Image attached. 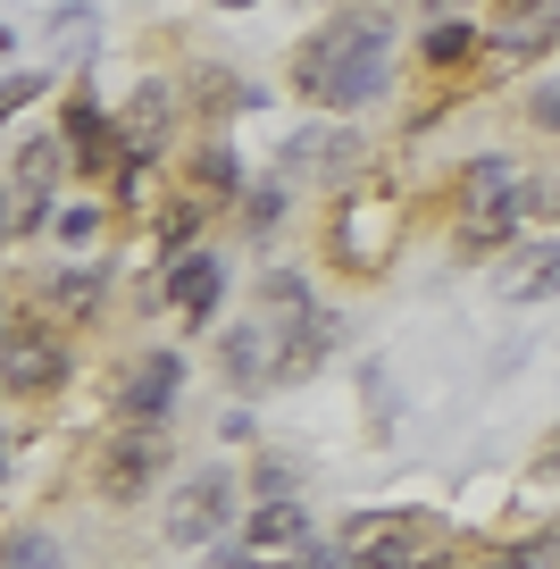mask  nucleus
<instances>
[{
	"mask_svg": "<svg viewBox=\"0 0 560 569\" xmlns=\"http://www.w3.org/2000/svg\"><path fill=\"white\" fill-rule=\"evenodd\" d=\"M351 561L360 569H443V552H452V528L443 519H419V511H377V519H351Z\"/></svg>",
	"mask_w": 560,
	"mask_h": 569,
	"instance_id": "7ed1b4c3",
	"label": "nucleus"
},
{
	"mask_svg": "<svg viewBox=\"0 0 560 569\" xmlns=\"http://www.w3.org/2000/svg\"><path fill=\"white\" fill-rule=\"evenodd\" d=\"M284 201H293V184H284V177H268V184H243V218H251L260 234L284 218Z\"/></svg>",
	"mask_w": 560,
	"mask_h": 569,
	"instance_id": "b1692460",
	"label": "nucleus"
},
{
	"mask_svg": "<svg viewBox=\"0 0 560 569\" xmlns=\"http://www.w3.org/2000/svg\"><path fill=\"white\" fill-rule=\"evenodd\" d=\"M159 469H168V445H159V427H134V419H126V436L101 452V486L109 495H142Z\"/></svg>",
	"mask_w": 560,
	"mask_h": 569,
	"instance_id": "f8f14e48",
	"label": "nucleus"
},
{
	"mask_svg": "<svg viewBox=\"0 0 560 569\" xmlns=\"http://www.w3.org/2000/svg\"><path fill=\"white\" fill-rule=\"evenodd\" d=\"M360 160H368L360 126L327 118V126H293V134H284V151H277V177L293 184V193H343V184L360 177Z\"/></svg>",
	"mask_w": 560,
	"mask_h": 569,
	"instance_id": "f03ea898",
	"label": "nucleus"
},
{
	"mask_svg": "<svg viewBox=\"0 0 560 569\" xmlns=\"http://www.w3.org/2000/svg\"><path fill=\"white\" fill-rule=\"evenodd\" d=\"M493 569H560V536H527V545H510Z\"/></svg>",
	"mask_w": 560,
	"mask_h": 569,
	"instance_id": "cd10ccee",
	"label": "nucleus"
},
{
	"mask_svg": "<svg viewBox=\"0 0 560 569\" xmlns=\"http://www.w3.org/2000/svg\"><path fill=\"white\" fill-rule=\"evenodd\" d=\"M234 502H243V486H234L227 461L193 469V478L168 495V511H159V536L184 545V552H201V545H218V536H234Z\"/></svg>",
	"mask_w": 560,
	"mask_h": 569,
	"instance_id": "20e7f679",
	"label": "nucleus"
},
{
	"mask_svg": "<svg viewBox=\"0 0 560 569\" xmlns=\"http://www.w3.org/2000/svg\"><path fill=\"white\" fill-rule=\"evenodd\" d=\"M293 486H301V461H284V452H268V461L251 469V495H260V502H284Z\"/></svg>",
	"mask_w": 560,
	"mask_h": 569,
	"instance_id": "393cba45",
	"label": "nucleus"
},
{
	"mask_svg": "<svg viewBox=\"0 0 560 569\" xmlns=\"http://www.w3.org/2000/svg\"><path fill=\"white\" fill-rule=\"evenodd\" d=\"M68 168H76L68 134H26L18 151H9V193H59Z\"/></svg>",
	"mask_w": 560,
	"mask_h": 569,
	"instance_id": "4468645a",
	"label": "nucleus"
},
{
	"mask_svg": "<svg viewBox=\"0 0 560 569\" xmlns=\"http://www.w3.org/2000/svg\"><path fill=\"white\" fill-rule=\"evenodd\" d=\"M126 142L134 151H159V142L176 134V84H134V101H126Z\"/></svg>",
	"mask_w": 560,
	"mask_h": 569,
	"instance_id": "dca6fc26",
	"label": "nucleus"
},
{
	"mask_svg": "<svg viewBox=\"0 0 560 569\" xmlns=\"http://www.w3.org/2000/svg\"><path fill=\"white\" fill-rule=\"evenodd\" d=\"M201 210H218V201H210V193H193V201H168V210H159V243H168V251H193L184 234L201 227Z\"/></svg>",
	"mask_w": 560,
	"mask_h": 569,
	"instance_id": "5701e85b",
	"label": "nucleus"
},
{
	"mask_svg": "<svg viewBox=\"0 0 560 569\" xmlns=\"http://www.w3.org/2000/svg\"><path fill=\"white\" fill-rule=\"evenodd\" d=\"M393 84V18L386 9H343L293 51V92L318 101L327 118H360Z\"/></svg>",
	"mask_w": 560,
	"mask_h": 569,
	"instance_id": "f257e3e1",
	"label": "nucleus"
},
{
	"mask_svg": "<svg viewBox=\"0 0 560 569\" xmlns=\"http://www.w3.org/2000/svg\"><path fill=\"white\" fill-rule=\"evenodd\" d=\"M218 9H260V0H218Z\"/></svg>",
	"mask_w": 560,
	"mask_h": 569,
	"instance_id": "473e14b6",
	"label": "nucleus"
},
{
	"mask_svg": "<svg viewBox=\"0 0 560 569\" xmlns=\"http://www.w3.org/2000/svg\"><path fill=\"white\" fill-rule=\"evenodd\" d=\"M59 243H68V251H92V243H101V210H92V201L59 210Z\"/></svg>",
	"mask_w": 560,
	"mask_h": 569,
	"instance_id": "a878e982",
	"label": "nucleus"
},
{
	"mask_svg": "<svg viewBox=\"0 0 560 569\" xmlns=\"http://www.w3.org/2000/svg\"><path fill=\"white\" fill-rule=\"evenodd\" d=\"M502 18H560V0H502Z\"/></svg>",
	"mask_w": 560,
	"mask_h": 569,
	"instance_id": "c756f323",
	"label": "nucleus"
},
{
	"mask_svg": "<svg viewBox=\"0 0 560 569\" xmlns=\"http://www.w3.org/2000/svg\"><path fill=\"white\" fill-rule=\"evenodd\" d=\"M68 377V343L51 336V319H9V393H51Z\"/></svg>",
	"mask_w": 560,
	"mask_h": 569,
	"instance_id": "1a4fd4ad",
	"label": "nucleus"
},
{
	"mask_svg": "<svg viewBox=\"0 0 560 569\" xmlns=\"http://www.w3.org/2000/svg\"><path fill=\"white\" fill-rule=\"evenodd\" d=\"M260 310H277V319H310L318 293H310L301 268H260Z\"/></svg>",
	"mask_w": 560,
	"mask_h": 569,
	"instance_id": "6ab92c4d",
	"label": "nucleus"
},
{
	"mask_svg": "<svg viewBox=\"0 0 560 569\" xmlns=\"http://www.w3.org/2000/svg\"><path fill=\"white\" fill-rule=\"evenodd\" d=\"M34 92H42V76H34V68H26V76H9V84H0V109H9V118H18V109L34 101Z\"/></svg>",
	"mask_w": 560,
	"mask_h": 569,
	"instance_id": "c85d7f7f",
	"label": "nucleus"
},
{
	"mask_svg": "<svg viewBox=\"0 0 560 569\" xmlns=\"http://www.w3.org/2000/svg\"><path fill=\"white\" fill-rule=\"evenodd\" d=\"M0 569H68V552H59V536H42V528H9Z\"/></svg>",
	"mask_w": 560,
	"mask_h": 569,
	"instance_id": "412c9836",
	"label": "nucleus"
},
{
	"mask_svg": "<svg viewBox=\"0 0 560 569\" xmlns=\"http://www.w3.org/2000/svg\"><path fill=\"white\" fill-rule=\"evenodd\" d=\"M527 184L536 177H527L519 160H502V151L460 177V227H469V243H502V234L519 227L527 218Z\"/></svg>",
	"mask_w": 560,
	"mask_h": 569,
	"instance_id": "39448f33",
	"label": "nucleus"
},
{
	"mask_svg": "<svg viewBox=\"0 0 560 569\" xmlns=\"http://www.w3.org/2000/svg\"><path fill=\"white\" fill-rule=\"evenodd\" d=\"M327 352H334V310H310V319H284V377H310Z\"/></svg>",
	"mask_w": 560,
	"mask_h": 569,
	"instance_id": "a211bd4d",
	"label": "nucleus"
},
{
	"mask_svg": "<svg viewBox=\"0 0 560 569\" xmlns=\"http://www.w3.org/2000/svg\"><path fill=\"white\" fill-rule=\"evenodd\" d=\"M59 134H68L76 168H92V177H101V168H126V160H134V142H126V126L109 118V109L92 101V92H68V109H59Z\"/></svg>",
	"mask_w": 560,
	"mask_h": 569,
	"instance_id": "6e6552de",
	"label": "nucleus"
},
{
	"mask_svg": "<svg viewBox=\"0 0 560 569\" xmlns=\"http://www.w3.org/2000/svg\"><path fill=\"white\" fill-rule=\"evenodd\" d=\"M543 469H560V427H552V436H543Z\"/></svg>",
	"mask_w": 560,
	"mask_h": 569,
	"instance_id": "7c9ffc66",
	"label": "nucleus"
},
{
	"mask_svg": "<svg viewBox=\"0 0 560 569\" xmlns=\"http://www.w3.org/2000/svg\"><path fill=\"white\" fill-rule=\"evenodd\" d=\"M419 9H427V26H436V18H443V9H460V0H419Z\"/></svg>",
	"mask_w": 560,
	"mask_h": 569,
	"instance_id": "2f4dec72",
	"label": "nucleus"
},
{
	"mask_svg": "<svg viewBox=\"0 0 560 569\" xmlns=\"http://www.w3.org/2000/svg\"><path fill=\"white\" fill-rule=\"evenodd\" d=\"M51 302L59 310H92V302H101V268H59V277H51Z\"/></svg>",
	"mask_w": 560,
	"mask_h": 569,
	"instance_id": "4be33fe9",
	"label": "nucleus"
},
{
	"mask_svg": "<svg viewBox=\"0 0 560 569\" xmlns=\"http://www.w3.org/2000/svg\"><path fill=\"white\" fill-rule=\"evenodd\" d=\"M218 293H227V260L218 251H176L168 260V277H159V302L168 310H184V319H218Z\"/></svg>",
	"mask_w": 560,
	"mask_h": 569,
	"instance_id": "9b49d317",
	"label": "nucleus"
},
{
	"mask_svg": "<svg viewBox=\"0 0 560 569\" xmlns=\"http://www.w3.org/2000/svg\"><path fill=\"white\" fill-rule=\"evenodd\" d=\"M176 386H184V360H176V352H142L134 369L118 377V419L159 427V419L176 410Z\"/></svg>",
	"mask_w": 560,
	"mask_h": 569,
	"instance_id": "9d476101",
	"label": "nucleus"
},
{
	"mask_svg": "<svg viewBox=\"0 0 560 569\" xmlns=\"http://www.w3.org/2000/svg\"><path fill=\"white\" fill-rule=\"evenodd\" d=\"M477 51H486V26H469V18H436V26H427V34H419V59H427V68H436V76L469 68Z\"/></svg>",
	"mask_w": 560,
	"mask_h": 569,
	"instance_id": "f3484780",
	"label": "nucleus"
},
{
	"mask_svg": "<svg viewBox=\"0 0 560 569\" xmlns=\"http://www.w3.org/2000/svg\"><path fill=\"white\" fill-rule=\"evenodd\" d=\"M201 193L243 201V160H234V142H201Z\"/></svg>",
	"mask_w": 560,
	"mask_h": 569,
	"instance_id": "aec40b11",
	"label": "nucleus"
},
{
	"mask_svg": "<svg viewBox=\"0 0 560 569\" xmlns=\"http://www.w3.org/2000/svg\"><path fill=\"white\" fill-rule=\"evenodd\" d=\"M402 218H410L402 193H351L343 210H334V260L377 277V268L393 260V243H402Z\"/></svg>",
	"mask_w": 560,
	"mask_h": 569,
	"instance_id": "423d86ee",
	"label": "nucleus"
},
{
	"mask_svg": "<svg viewBox=\"0 0 560 569\" xmlns=\"http://www.w3.org/2000/svg\"><path fill=\"white\" fill-rule=\"evenodd\" d=\"M218 369H227L234 393L284 386V319H277V310H251V319L218 327Z\"/></svg>",
	"mask_w": 560,
	"mask_h": 569,
	"instance_id": "0eeeda50",
	"label": "nucleus"
},
{
	"mask_svg": "<svg viewBox=\"0 0 560 569\" xmlns=\"http://www.w3.org/2000/svg\"><path fill=\"white\" fill-rule=\"evenodd\" d=\"M493 293H502V302H543V293H560V234L510 251V268H493Z\"/></svg>",
	"mask_w": 560,
	"mask_h": 569,
	"instance_id": "ddd939ff",
	"label": "nucleus"
},
{
	"mask_svg": "<svg viewBox=\"0 0 560 569\" xmlns=\"http://www.w3.org/2000/svg\"><path fill=\"white\" fill-rule=\"evenodd\" d=\"M243 545H251V552H268V561H284V552H310V545H318V528L293 511V502H260V511H251V528H243Z\"/></svg>",
	"mask_w": 560,
	"mask_h": 569,
	"instance_id": "2eb2a0df",
	"label": "nucleus"
},
{
	"mask_svg": "<svg viewBox=\"0 0 560 569\" xmlns=\"http://www.w3.org/2000/svg\"><path fill=\"white\" fill-rule=\"evenodd\" d=\"M527 126H536V134H560V76L527 84Z\"/></svg>",
	"mask_w": 560,
	"mask_h": 569,
	"instance_id": "bb28decb",
	"label": "nucleus"
}]
</instances>
